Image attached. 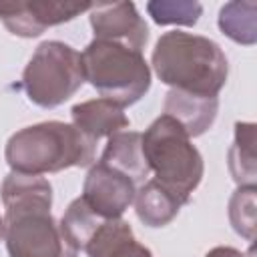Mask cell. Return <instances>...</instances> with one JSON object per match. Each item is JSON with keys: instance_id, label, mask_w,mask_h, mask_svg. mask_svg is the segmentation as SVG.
Here are the masks:
<instances>
[{"instance_id": "1", "label": "cell", "mask_w": 257, "mask_h": 257, "mask_svg": "<svg viewBox=\"0 0 257 257\" xmlns=\"http://www.w3.org/2000/svg\"><path fill=\"white\" fill-rule=\"evenodd\" d=\"M8 257H78L52 217V185L38 175L8 173L0 187Z\"/></svg>"}, {"instance_id": "2", "label": "cell", "mask_w": 257, "mask_h": 257, "mask_svg": "<svg viewBox=\"0 0 257 257\" xmlns=\"http://www.w3.org/2000/svg\"><path fill=\"white\" fill-rule=\"evenodd\" d=\"M151 64L163 84L199 96H217L229 76L221 46L207 36L183 30L165 32L157 40Z\"/></svg>"}, {"instance_id": "3", "label": "cell", "mask_w": 257, "mask_h": 257, "mask_svg": "<svg viewBox=\"0 0 257 257\" xmlns=\"http://www.w3.org/2000/svg\"><path fill=\"white\" fill-rule=\"evenodd\" d=\"M96 141L80 128L62 120H44L16 131L4 149V159L12 173L46 175L70 167H90Z\"/></svg>"}, {"instance_id": "4", "label": "cell", "mask_w": 257, "mask_h": 257, "mask_svg": "<svg viewBox=\"0 0 257 257\" xmlns=\"http://www.w3.org/2000/svg\"><path fill=\"white\" fill-rule=\"evenodd\" d=\"M141 141L143 155L149 171L155 173V181L169 189L181 205H187L205 173L203 157L191 143V137L175 118L161 114L147 126Z\"/></svg>"}, {"instance_id": "5", "label": "cell", "mask_w": 257, "mask_h": 257, "mask_svg": "<svg viewBox=\"0 0 257 257\" xmlns=\"http://www.w3.org/2000/svg\"><path fill=\"white\" fill-rule=\"evenodd\" d=\"M84 80L118 106L139 102L151 88V66L141 50L110 40H90L80 52Z\"/></svg>"}, {"instance_id": "6", "label": "cell", "mask_w": 257, "mask_h": 257, "mask_svg": "<svg viewBox=\"0 0 257 257\" xmlns=\"http://www.w3.org/2000/svg\"><path fill=\"white\" fill-rule=\"evenodd\" d=\"M82 84V56L60 40L40 42L22 72V88L28 100L42 108L60 106Z\"/></svg>"}, {"instance_id": "7", "label": "cell", "mask_w": 257, "mask_h": 257, "mask_svg": "<svg viewBox=\"0 0 257 257\" xmlns=\"http://www.w3.org/2000/svg\"><path fill=\"white\" fill-rule=\"evenodd\" d=\"M86 2H56V0H30V2H0V20L10 34L20 38H36L46 28L70 22L82 12L90 10Z\"/></svg>"}, {"instance_id": "8", "label": "cell", "mask_w": 257, "mask_h": 257, "mask_svg": "<svg viewBox=\"0 0 257 257\" xmlns=\"http://www.w3.org/2000/svg\"><path fill=\"white\" fill-rule=\"evenodd\" d=\"M137 189L139 187L133 179L98 161L90 165L84 177L80 199L98 217L120 219L122 213L133 205Z\"/></svg>"}, {"instance_id": "9", "label": "cell", "mask_w": 257, "mask_h": 257, "mask_svg": "<svg viewBox=\"0 0 257 257\" xmlns=\"http://www.w3.org/2000/svg\"><path fill=\"white\" fill-rule=\"evenodd\" d=\"M88 18L94 38L98 40L118 42L141 52L149 40V26L133 2L92 4Z\"/></svg>"}, {"instance_id": "10", "label": "cell", "mask_w": 257, "mask_h": 257, "mask_svg": "<svg viewBox=\"0 0 257 257\" xmlns=\"http://www.w3.org/2000/svg\"><path fill=\"white\" fill-rule=\"evenodd\" d=\"M163 114L175 118L183 131L195 139L207 133L219 112V98L217 96H199L185 90L171 88L165 96Z\"/></svg>"}, {"instance_id": "11", "label": "cell", "mask_w": 257, "mask_h": 257, "mask_svg": "<svg viewBox=\"0 0 257 257\" xmlns=\"http://www.w3.org/2000/svg\"><path fill=\"white\" fill-rule=\"evenodd\" d=\"M88 257H153L151 249L137 241L131 225L120 219H102L82 249Z\"/></svg>"}, {"instance_id": "12", "label": "cell", "mask_w": 257, "mask_h": 257, "mask_svg": "<svg viewBox=\"0 0 257 257\" xmlns=\"http://www.w3.org/2000/svg\"><path fill=\"white\" fill-rule=\"evenodd\" d=\"M70 116H72V124L92 141H98L102 137L108 139L118 131H126L131 124L128 116L124 114V108L106 98H92L78 102L70 108Z\"/></svg>"}, {"instance_id": "13", "label": "cell", "mask_w": 257, "mask_h": 257, "mask_svg": "<svg viewBox=\"0 0 257 257\" xmlns=\"http://www.w3.org/2000/svg\"><path fill=\"white\" fill-rule=\"evenodd\" d=\"M100 163L112 167L114 171L126 175L128 179L135 181V185L145 183L149 177V165L143 155V141L141 133L137 131H118L108 137L106 147L98 159Z\"/></svg>"}, {"instance_id": "14", "label": "cell", "mask_w": 257, "mask_h": 257, "mask_svg": "<svg viewBox=\"0 0 257 257\" xmlns=\"http://www.w3.org/2000/svg\"><path fill=\"white\" fill-rule=\"evenodd\" d=\"M135 213L147 227H165L181 211V201L155 179L145 181L135 195Z\"/></svg>"}, {"instance_id": "15", "label": "cell", "mask_w": 257, "mask_h": 257, "mask_svg": "<svg viewBox=\"0 0 257 257\" xmlns=\"http://www.w3.org/2000/svg\"><path fill=\"white\" fill-rule=\"evenodd\" d=\"M229 171L239 187H255V124L235 122V139L229 149Z\"/></svg>"}, {"instance_id": "16", "label": "cell", "mask_w": 257, "mask_h": 257, "mask_svg": "<svg viewBox=\"0 0 257 257\" xmlns=\"http://www.w3.org/2000/svg\"><path fill=\"white\" fill-rule=\"evenodd\" d=\"M257 14V4L247 0V2H227L221 10H219V28L221 32L231 38L237 44H245L251 46L257 40V22L255 16Z\"/></svg>"}, {"instance_id": "17", "label": "cell", "mask_w": 257, "mask_h": 257, "mask_svg": "<svg viewBox=\"0 0 257 257\" xmlns=\"http://www.w3.org/2000/svg\"><path fill=\"white\" fill-rule=\"evenodd\" d=\"M100 221H102V217L92 213L88 209V205L78 197L66 207L64 215H62V219L58 223H60V229H62L66 241L80 253Z\"/></svg>"}, {"instance_id": "18", "label": "cell", "mask_w": 257, "mask_h": 257, "mask_svg": "<svg viewBox=\"0 0 257 257\" xmlns=\"http://www.w3.org/2000/svg\"><path fill=\"white\" fill-rule=\"evenodd\" d=\"M147 12L159 26H195L203 14V6L189 0H151L147 2Z\"/></svg>"}, {"instance_id": "19", "label": "cell", "mask_w": 257, "mask_h": 257, "mask_svg": "<svg viewBox=\"0 0 257 257\" xmlns=\"http://www.w3.org/2000/svg\"><path fill=\"white\" fill-rule=\"evenodd\" d=\"M255 187H239L229 199V221L237 235L255 239Z\"/></svg>"}, {"instance_id": "20", "label": "cell", "mask_w": 257, "mask_h": 257, "mask_svg": "<svg viewBox=\"0 0 257 257\" xmlns=\"http://www.w3.org/2000/svg\"><path fill=\"white\" fill-rule=\"evenodd\" d=\"M205 257H247L245 253H241L239 249L235 247H227V245H219V247H213L211 251L205 253Z\"/></svg>"}, {"instance_id": "21", "label": "cell", "mask_w": 257, "mask_h": 257, "mask_svg": "<svg viewBox=\"0 0 257 257\" xmlns=\"http://www.w3.org/2000/svg\"><path fill=\"white\" fill-rule=\"evenodd\" d=\"M4 239V219L0 217V241Z\"/></svg>"}]
</instances>
